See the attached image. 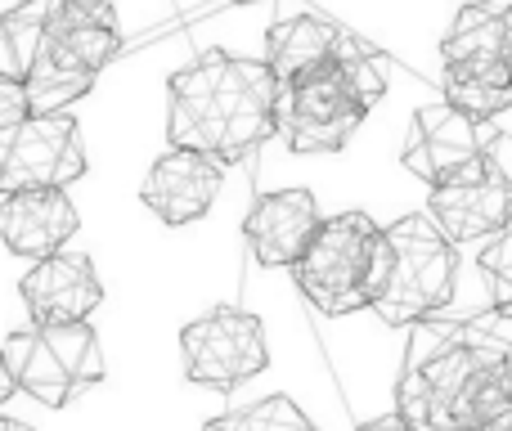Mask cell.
<instances>
[{"instance_id": "cell-11", "label": "cell", "mask_w": 512, "mask_h": 431, "mask_svg": "<svg viewBox=\"0 0 512 431\" xmlns=\"http://www.w3.org/2000/svg\"><path fill=\"white\" fill-rule=\"evenodd\" d=\"M221 180H225V162L216 153L171 144L149 167L140 198L162 225H189V220L212 212L216 194H221Z\"/></svg>"}, {"instance_id": "cell-17", "label": "cell", "mask_w": 512, "mask_h": 431, "mask_svg": "<svg viewBox=\"0 0 512 431\" xmlns=\"http://www.w3.org/2000/svg\"><path fill=\"white\" fill-rule=\"evenodd\" d=\"M445 99L477 122H495L512 108V63L508 59H472L445 63Z\"/></svg>"}, {"instance_id": "cell-18", "label": "cell", "mask_w": 512, "mask_h": 431, "mask_svg": "<svg viewBox=\"0 0 512 431\" xmlns=\"http://www.w3.org/2000/svg\"><path fill=\"white\" fill-rule=\"evenodd\" d=\"M216 431H306V414L288 396H265L248 409H234L225 418H212Z\"/></svg>"}, {"instance_id": "cell-14", "label": "cell", "mask_w": 512, "mask_h": 431, "mask_svg": "<svg viewBox=\"0 0 512 431\" xmlns=\"http://www.w3.org/2000/svg\"><path fill=\"white\" fill-rule=\"evenodd\" d=\"M324 216L310 189H274L252 203V212L243 216V238H248L256 265L279 270V265H297L301 252L310 247V238L319 234Z\"/></svg>"}, {"instance_id": "cell-23", "label": "cell", "mask_w": 512, "mask_h": 431, "mask_svg": "<svg viewBox=\"0 0 512 431\" xmlns=\"http://www.w3.org/2000/svg\"><path fill=\"white\" fill-rule=\"evenodd\" d=\"M490 5H495V0H490Z\"/></svg>"}, {"instance_id": "cell-1", "label": "cell", "mask_w": 512, "mask_h": 431, "mask_svg": "<svg viewBox=\"0 0 512 431\" xmlns=\"http://www.w3.org/2000/svg\"><path fill=\"white\" fill-rule=\"evenodd\" d=\"M396 414L409 427L512 431V315L418 319L396 382Z\"/></svg>"}, {"instance_id": "cell-4", "label": "cell", "mask_w": 512, "mask_h": 431, "mask_svg": "<svg viewBox=\"0 0 512 431\" xmlns=\"http://www.w3.org/2000/svg\"><path fill=\"white\" fill-rule=\"evenodd\" d=\"M382 95H387V72L360 45L346 59L283 81L279 140L292 153H337L351 144Z\"/></svg>"}, {"instance_id": "cell-10", "label": "cell", "mask_w": 512, "mask_h": 431, "mask_svg": "<svg viewBox=\"0 0 512 431\" xmlns=\"http://www.w3.org/2000/svg\"><path fill=\"white\" fill-rule=\"evenodd\" d=\"M427 212L454 243H481L512 225V180L490 153H481L472 167L454 171L450 180L432 185Z\"/></svg>"}, {"instance_id": "cell-16", "label": "cell", "mask_w": 512, "mask_h": 431, "mask_svg": "<svg viewBox=\"0 0 512 431\" xmlns=\"http://www.w3.org/2000/svg\"><path fill=\"white\" fill-rule=\"evenodd\" d=\"M351 50H360V41H355L346 27L328 23V18H319V14H292L265 32V63L274 68L279 81L315 72V68H324V63H337Z\"/></svg>"}, {"instance_id": "cell-2", "label": "cell", "mask_w": 512, "mask_h": 431, "mask_svg": "<svg viewBox=\"0 0 512 431\" xmlns=\"http://www.w3.org/2000/svg\"><path fill=\"white\" fill-rule=\"evenodd\" d=\"M122 50L108 0H27L0 18V81H14L32 113L77 104Z\"/></svg>"}, {"instance_id": "cell-6", "label": "cell", "mask_w": 512, "mask_h": 431, "mask_svg": "<svg viewBox=\"0 0 512 431\" xmlns=\"http://www.w3.org/2000/svg\"><path fill=\"white\" fill-rule=\"evenodd\" d=\"M391 238V274L382 288L373 315L391 328H414L418 319L441 315L454 301V279H459V252L454 238L436 225L432 212L400 216L387 225Z\"/></svg>"}, {"instance_id": "cell-19", "label": "cell", "mask_w": 512, "mask_h": 431, "mask_svg": "<svg viewBox=\"0 0 512 431\" xmlns=\"http://www.w3.org/2000/svg\"><path fill=\"white\" fill-rule=\"evenodd\" d=\"M481 274H486V283H490V301H495V310L512 315V225H504L495 238H486Z\"/></svg>"}, {"instance_id": "cell-22", "label": "cell", "mask_w": 512, "mask_h": 431, "mask_svg": "<svg viewBox=\"0 0 512 431\" xmlns=\"http://www.w3.org/2000/svg\"><path fill=\"white\" fill-rule=\"evenodd\" d=\"M234 5H261V0H234Z\"/></svg>"}, {"instance_id": "cell-13", "label": "cell", "mask_w": 512, "mask_h": 431, "mask_svg": "<svg viewBox=\"0 0 512 431\" xmlns=\"http://www.w3.org/2000/svg\"><path fill=\"white\" fill-rule=\"evenodd\" d=\"M27 315L41 324H68V319H90L104 301V283L90 256L81 252H50L32 261V270L18 283Z\"/></svg>"}, {"instance_id": "cell-12", "label": "cell", "mask_w": 512, "mask_h": 431, "mask_svg": "<svg viewBox=\"0 0 512 431\" xmlns=\"http://www.w3.org/2000/svg\"><path fill=\"white\" fill-rule=\"evenodd\" d=\"M481 153H490L486 140H481V122L445 99V104H427L414 113L405 149H400V162H405V171H414L418 180L441 185L454 171L472 167Z\"/></svg>"}, {"instance_id": "cell-9", "label": "cell", "mask_w": 512, "mask_h": 431, "mask_svg": "<svg viewBox=\"0 0 512 431\" xmlns=\"http://www.w3.org/2000/svg\"><path fill=\"white\" fill-rule=\"evenodd\" d=\"M180 355H185V378L212 391L243 387V382H252L270 364L261 319L239 306H216L203 319L185 324Z\"/></svg>"}, {"instance_id": "cell-5", "label": "cell", "mask_w": 512, "mask_h": 431, "mask_svg": "<svg viewBox=\"0 0 512 431\" xmlns=\"http://www.w3.org/2000/svg\"><path fill=\"white\" fill-rule=\"evenodd\" d=\"M391 274V238L387 229L364 212L324 216L319 234L292 265L301 297L319 315H351L373 310Z\"/></svg>"}, {"instance_id": "cell-20", "label": "cell", "mask_w": 512, "mask_h": 431, "mask_svg": "<svg viewBox=\"0 0 512 431\" xmlns=\"http://www.w3.org/2000/svg\"><path fill=\"white\" fill-rule=\"evenodd\" d=\"M18 391V382H14V369H9V360H5V351H0V405H5L9 396Z\"/></svg>"}, {"instance_id": "cell-15", "label": "cell", "mask_w": 512, "mask_h": 431, "mask_svg": "<svg viewBox=\"0 0 512 431\" xmlns=\"http://www.w3.org/2000/svg\"><path fill=\"white\" fill-rule=\"evenodd\" d=\"M81 216L72 207L68 189H14L0 203V243L23 261H41L50 252H63L77 234Z\"/></svg>"}, {"instance_id": "cell-21", "label": "cell", "mask_w": 512, "mask_h": 431, "mask_svg": "<svg viewBox=\"0 0 512 431\" xmlns=\"http://www.w3.org/2000/svg\"><path fill=\"white\" fill-rule=\"evenodd\" d=\"M504 23H508V59H512V9H504Z\"/></svg>"}, {"instance_id": "cell-3", "label": "cell", "mask_w": 512, "mask_h": 431, "mask_svg": "<svg viewBox=\"0 0 512 431\" xmlns=\"http://www.w3.org/2000/svg\"><path fill=\"white\" fill-rule=\"evenodd\" d=\"M279 95L283 81L265 59L207 50L171 77L167 140L216 153L225 167L243 162L279 135Z\"/></svg>"}, {"instance_id": "cell-7", "label": "cell", "mask_w": 512, "mask_h": 431, "mask_svg": "<svg viewBox=\"0 0 512 431\" xmlns=\"http://www.w3.org/2000/svg\"><path fill=\"white\" fill-rule=\"evenodd\" d=\"M0 351L14 369L18 391L50 409L72 405L86 387L104 382V351L86 319H68V324L32 319L27 328L9 333Z\"/></svg>"}, {"instance_id": "cell-8", "label": "cell", "mask_w": 512, "mask_h": 431, "mask_svg": "<svg viewBox=\"0 0 512 431\" xmlns=\"http://www.w3.org/2000/svg\"><path fill=\"white\" fill-rule=\"evenodd\" d=\"M86 176V149L72 113H32L0 126V194L14 189H68Z\"/></svg>"}]
</instances>
